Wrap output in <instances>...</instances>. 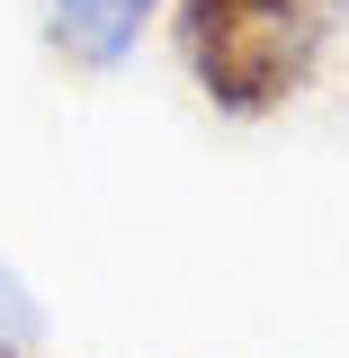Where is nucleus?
Masks as SVG:
<instances>
[{"instance_id": "1", "label": "nucleus", "mask_w": 349, "mask_h": 358, "mask_svg": "<svg viewBox=\"0 0 349 358\" xmlns=\"http://www.w3.org/2000/svg\"><path fill=\"white\" fill-rule=\"evenodd\" d=\"M349 0H179V63L224 117L296 108L341 36Z\"/></svg>"}, {"instance_id": "2", "label": "nucleus", "mask_w": 349, "mask_h": 358, "mask_svg": "<svg viewBox=\"0 0 349 358\" xmlns=\"http://www.w3.org/2000/svg\"><path fill=\"white\" fill-rule=\"evenodd\" d=\"M152 9L162 0H45V36L63 63H81V72H117L134 54V36L152 27Z\"/></svg>"}, {"instance_id": "3", "label": "nucleus", "mask_w": 349, "mask_h": 358, "mask_svg": "<svg viewBox=\"0 0 349 358\" xmlns=\"http://www.w3.org/2000/svg\"><path fill=\"white\" fill-rule=\"evenodd\" d=\"M27 341H36V296L18 287V268L0 260V358H27Z\"/></svg>"}]
</instances>
